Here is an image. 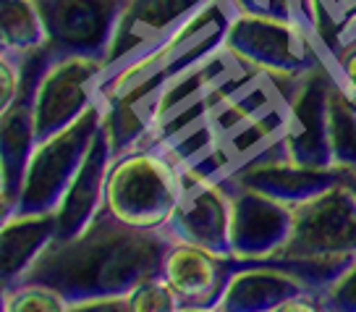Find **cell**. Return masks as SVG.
Masks as SVG:
<instances>
[{
  "label": "cell",
  "instance_id": "cell-1",
  "mask_svg": "<svg viewBox=\"0 0 356 312\" xmlns=\"http://www.w3.org/2000/svg\"><path fill=\"white\" fill-rule=\"evenodd\" d=\"M173 236L165 228H136L108 208L81 234L56 239L24 281H37L76 302L95 297H129L142 281L163 273Z\"/></svg>",
  "mask_w": 356,
  "mask_h": 312
},
{
  "label": "cell",
  "instance_id": "cell-2",
  "mask_svg": "<svg viewBox=\"0 0 356 312\" xmlns=\"http://www.w3.org/2000/svg\"><path fill=\"white\" fill-rule=\"evenodd\" d=\"M356 260V200L338 181L293 208V228L275 263L293 270L312 291L323 297L346 267Z\"/></svg>",
  "mask_w": 356,
  "mask_h": 312
},
{
  "label": "cell",
  "instance_id": "cell-3",
  "mask_svg": "<svg viewBox=\"0 0 356 312\" xmlns=\"http://www.w3.org/2000/svg\"><path fill=\"white\" fill-rule=\"evenodd\" d=\"M236 13L238 8L234 6V0L204 3L202 8L189 13L176 29H170L152 50H147L145 56H139L113 74H105L100 89L126 84V81H152L165 87L168 81L204 63L220 50Z\"/></svg>",
  "mask_w": 356,
  "mask_h": 312
},
{
  "label": "cell",
  "instance_id": "cell-4",
  "mask_svg": "<svg viewBox=\"0 0 356 312\" xmlns=\"http://www.w3.org/2000/svg\"><path fill=\"white\" fill-rule=\"evenodd\" d=\"M181 192V168L157 147H136L113 160L105 208L136 228H165Z\"/></svg>",
  "mask_w": 356,
  "mask_h": 312
},
{
  "label": "cell",
  "instance_id": "cell-5",
  "mask_svg": "<svg viewBox=\"0 0 356 312\" xmlns=\"http://www.w3.org/2000/svg\"><path fill=\"white\" fill-rule=\"evenodd\" d=\"M222 47L275 77H304L330 63L314 29L273 16L236 13Z\"/></svg>",
  "mask_w": 356,
  "mask_h": 312
},
{
  "label": "cell",
  "instance_id": "cell-6",
  "mask_svg": "<svg viewBox=\"0 0 356 312\" xmlns=\"http://www.w3.org/2000/svg\"><path fill=\"white\" fill-rule=\"evenodd\" d=\"M102 126V102L68 129L40 139L24 176L16 212H56L71 178L84 163Z\"/></svg>",
  "mask_w": 356,
  "mask_h": 312
},
{
  "label": "cell",
  "instance_id": "cell-7",
  "mask_svg": "<svg viewBox=\"0 0 356 312\" xmlns=\"http://www.w3.org/2000/svg\"><path fill=\"white\" fill-rule=\"evenodd\" d=\"M108 68L97 58L58 56L34 92V129L40 139L68 129L102 100V79Z\"/></svg>",
  "mask_w": 356,
  "mask_h": 312
},
{
  "label": "cell",
  "instance_id": "cell-8",
  "mask_svg": "<svg viewBox=\"0 0 356 312\" xmlns=\"http://www.w3.org/2000/svg\"><path fill=\"white\" fill-rule=\"evenodd\" d=\"M56 56H87L105 63L131 0H37Z\"/></svg>",
  "mask_w": 356,
  "mask_h": 312
},
{
  "label": "cell",
  "instance_id": "cell-9",
  "mask_svg": "<svg viewBox=\"0 0 356 312\" xmlns=\"http://www.w3.org/2000/svg\"><path fill=\"white\" fill-rule=\"evenodd\" d=\"M333 63L314 68L299 79L289 98V116L283 132V155L309 168H335L327 132V102L333 89Z\"/></svg>",
  "mask_w": 356,
  "mask_h": 312
},
{
  "label": "cell",
  "instance_id": "cell-10",
  "mask_svg": "<svg viewBox=\"0 0 356 312\" xmlns=\"http://www.w3.org/2000/svg\"><path fill=\"white\" fill-rule=\"evenodd\" d=\"M231 189V255L238 263H265L291 236L293 208L225 178Z\"/></svg>",
  "mask_w": 356,
  "mask_h": 312
},
{
  "label": "cell",
  "instance_id": "cell-11",
  "mask_svg": "<svg viewBox=\"0 0 356 312\" xmlns=\"http://www.w3.org/2000/svg\"><path fill=\"white\" fill-rule=\"evenodd\" d=\"M231 189L225 178L184 176V192L165 231L176 242L231 255Z\"/></svg>",
  "mask_w": 356,
  "mask_h": 312
},
{
  "label": "cell",
  "instance_id": "cell-12",
  "mask_svg": "<svg viewBox=\"0 0 356 312\" xmlns=\"http://www.w3.org/2000/svg\"><path fill=\"white\" fill-rule=\"evenodd\" d=\"M236 265V257L173 239L163 260V279L178 294L181 312H212Z\"/></svg>",
  "mask_w": 356,
  "mask_h": 312
},
{
  "label": "cell",
  "instance_id": "cell-13",
  "mask_svg": "<svg viewBox=\"0 0 356 312\" xmlns=\"http://www.w3.org/2000/svg\"><path fill=\"white\" fill-rule=\"evenodd\" d=\"M163 89L165 87L152 81H126V84L100 89L102 132L108 134L115 157L129 150L149 145L155 134Z\"/></svg>",
  "mask_w": 356,
  "mask_h": 312
},
{
  "label": "cell",
  "instance_id": "cell-14",
  "mask_svg": "<svg viewBox=\"0 0 356 312\" xmlns=\"http://www.w3.org/2000/svg\"><path fill=\"white\" fill-rule=\"evenodd\" d=\"M210 0H131L126 8L113 47L105 58L108 74L145 56L170 29H176L189 13L202 8Z\"/></svg>",
  "mask_w": 356,
  "mask_h": 312
},
{
  "label": "cell",
  "instance_id": "cell-15",
  "mask_svg": "<svg viewBox=\"0 0 356 312\" xmlns=\"http://www.w3.org/2000/svg\"><path fill=\"white\" fill-rule=\"evenodd\" d=\"M113 160L115 155H113L111 139L100 126L84 163L79 166L76 176L71 178L66 194L58 205V239H71V236L81 234L89 223L105 210Z\"/></svg>",
  "mask_w": 356,
  "mask_h": 312
},
{
  "label": "cell",
  "instance_id": "cell-16",
  "mask_svg": "<svg viewBox=\"0 0 356 312\" xmlns=\"http://www.w3.org/2000/svg\"><path fill=\"white\" fill-rule=\"evenodd\" d=\"M228 178L241 184V187L262 192L273 200L296 208L304 200L335 187L341 181V168L299 166L283 153H273V155L259 157L254 163H246L244 168L234 171Z\"/></svg>",
  "mask_w": 356,
  "mask_h": 312
},
{
  "label": "cell",
  "instance_id": "cell-17",
  "mask_svg": "<svg viewBox=\"0 0 356 312\" xmlns=\"http://www.w3.org/2000/svg\"><path fill=\"white\" fill-rule=\"evenodd\" d=\"M309 286L275 263H238L212 312H278L283 302Z\"/></svg>",
  "mask_w": 356,
  "mask_h": 312
},
{
  "label": "cell",
  "instance_id": "cell-18",
  "mask_svg": "<svg viewBox=\"0 0 356 312\" xmlns=\"http://www.w3.org/2000/svg\"><path fill=\"white\" fill-rule=\"evenodd\" d=\"M32 98L19 95L16 100L0 111V210L3 218L16 212L22 197L24 176L34 147L40 142L34 129Z\"/></svg>",
  "mask_w": 356,
  "mask_h": 312
},
{
  "label": "cell",
  "instance_id": "cell-19",
  "mask_svg": "<svg viewBox=\"0 0 356 312\" xmlns=\"http://www.w3.org/2000/svg\"><path fill=\"white\" fill-rule=\"evenodd\" d=\"M58 239L56 212H11L0 223V291L22 283Z\"/></svg>",
  "mask_w": 356,
  "mask_h": 312
},
{
  "label": "cell",
  "instance_id": "cell-20",
  "mask_svg": "<svg viewBox=\"0 0 356 312\" xmlns=\"http://www.w3.org/2000/svg\"><path fill=\"white\" fill-rule=\"evenodd\" d=\"M47 45L37 0H0V53L19 58Z\"/></svg>",
  "mask_w": 356,
  "mask_h": 312
},
{
  "label": "cell",
  "instance_id": "cell-21",
  "mask_svg": "<svg viewBox=\"0 0 356 312\" xmlns=\"http://www.w3.org/2000/svg\"><path fill=\"white\" fill-rule=\"evenodd\" d=\"M327 132L335 168H356V102L335 79L327 102Z\"/></svg>",
  "mask_w": 356,
  "mask_h": 312
},
{
  "label": "cell",
  "instance_id": "cell-22",
  "mask_svg": "<svg viewBox=\"0 0 356 312\" xmlns=\"http://www.w3.org/2000/svg\"><path fill=\"white\" fill-rule=\"evenodd\" d=\"M6 312H68V299L58 289L37 281H22L0 291Z\"/></svg>",
  "mask_w": 356,
  "mask_h": 312
},
{
  "label": "cell",
  "instance_id": "cell-23",
  "mask_svg": "<svg viewBox=\"0 0 356 312\" xmlns=\"http://www.w3.org/2000/svg\"><path fill=\"white\" fill-rule=\"evenodd\" d=\"M238 13L273 16L314 29V0H234Z\"/></svg>",
  "mask_w": 356,
  "mask_h": 312
},
{
  "label": "cell",
  "instance_id": "cell-24",
  "mask_svg": "<svg viewBox=\"0 0 356 312\" xmlns=\"http://www.w3.org/2000/svg\"><path fill=\"white\" fill-rule=\"evenodd\" d=\"M129 304L131 312H181V299L173 286L163 279V273L142 281L129 294Z\"/></svg>",
  "mask_w": 356,
  "mask_h": 312
},
{
  "label": "cell",
  "instance_id": "cell-25",
  "mask_svg": "<svg viewBox=\"0 0 356 312\" xmlns=\"http://www.w3.org/2000/svg\"><path fill=\"white\" fill-rule=\"evenodd\" d=\"M325 312H356V260L323 291Z\"/></svg>",
  "mask_w": 356,
  "mask_h": 312
},
{
  "label": "cell",
  "instance_id": "cell-26",
  "mask_svg": "<svg viewBox=\"0 0 356 312\" xmlns=\"http://www.w3.org/2000/svg\"><path fill=\"white\" fill-rule=\"evenodd\" d=\"M333 68L343 89L348 92V98L356 102V40H351L348 45H343L338 53L333 56Z\"/></svg>",
  "mask_w": 356,
  "mask_h": 312
},
{
  "label": "cell",
  "instance_id": "cell-27",
  "mask_svg": "<svg viewBox=\"0 0 356 312\" xmlns=\"http://www.w3.org/2000/svg\"><path fill=\"white\" fill-rule=\"evenodd\" d=\"M19 87H22V74L16 58L0 53V111L19 98Z\"/></svg>",
  "mask_w": 356,
  "mask_h": 312
},
{
  "label": "cell",
  "instance_id": "cell-28",
  "mask_svg": "<svg viewBox=\"0 0 356 312\" xmlns=\"http://www.w3.org/2000/svg\"><path fill=\"white\" fill-rule=\"evenodd\" d=\"M71 312H131L129 297H95V299L76 302Z\"/></svg>",
  "mask_w": 356,
  "mask_h": 312
},
{
  "label": "cell",
  "instance_id": "cell-29",
  "mask_svg": "<svg viewBox=\"0 0 356 312\" xmlns=\"http://www.w3.org/2000/svg\"><path fill=\"white\" fill-rule=\"evenodd\" d=\"M341 181H343V187L354 194L356 200V168H341Z\"/></svg>",
  "mask_w": 356,
  "mask_h": 312
}]
</instances>
